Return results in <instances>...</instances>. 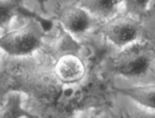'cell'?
<instances>
[{
	"label": "cell",
	"mask_w": 155,
	"mask_h": 118,
	"mask_svg": "<svg viewBox=\"0 0 155 118\" xmlns=\"http://www.w3.org/2000/svg\"><path fill=\"white\" fill-rule=\"evenodd\" d=\"M45 32L41 18L30 17L24 25L0 33V50L11 57H31L43 48Z\"/></svg>",
	"instance_id": "cell-1"
},
{
	"label": "cell",
	"mask_w": 155,
	"mask_h": 118,
	"mask_svg": "<svg viewBox=\"0 0 155 118\" xmlns=\"http://www.w3.org/2000/svg\"><path fill=\"white\" fill-rule=\"evenodd\" d=\"M152 62V50L148 44L134 41L120 48L112 58V68L116 74L127 78L144 75Z\"/></svg>",
	"instance_id": "cell-2"
},
{
	"label": "cell",
	"mask_w": 155,
	"mask_h": 118,
	"mask_svg": "<svg viewBox=\"0 0 155 118\" xmlns=\"http://www.w3.org/2000/svg\"><path fill=\"white\" fill-rule=\"evenodd\" d=\"M60 40L48 48L47 53L51 59V71L60 83L66 86H74L84 77L86 67L83 60L71 50L63 49Z\"/></svg>",
	"instance_id": "cell-3"
},
{
	"label": "cell",
	"mask_w": 155,
	"mask_h": 118,
	"mask_svg": "<svg viewBox=\"0 0 155 118\" xmlns=\"http://www.w3.org/2000/svg\"><path fill=\"white\" fill-rule=\"evenodd\" d=\"M139 21L137 16L130 13L117 14L106 20L100 32L116 46L123 48L137 40L139 35Z\"/></svg>",
	"instance_id": "cell-4"
},
{
	"label": "cell",
	"mask_w": 155,
	"mask_h": 118,
	"mask_svg": "<svg viewBox=\"0 0 155 118\" xmlns=\"http://www.w3.org/2000/svg\"><path fill=\"white\" fill-rule=\"evenodd\" d=\"M54 17L66 33L80 35L91 26L89 13L79 5H58L54 9Z\"/></svg>",
	"instance_id": "cell-5"
},
{
	"label": "cell",
	"mask_w": 155,
	"mask_h": 118,
	"mask_svg": "<svg viewBox=\"0 0 155 118\" xmlns=\"http://www.w3.org/2000/svg\"><path fill=\"white\" fill-rule=\"evenodd\" d=\"M117 92L142 107L155 111V84L117 89Z\"/></svg>",
	"instance_id": "cell-6"
},
{
	"label": "cell",
	"mask_w": 155,
	"mask_h": 118,
	"mask_svg": "<svg viewBox=\"0 0 155 118\" xmlns=\"http://www.w3.org/2000/svg\"><path fill=\"white\" fill-rule=\"evenodd\" d=\"M124 0H78L77 5L95 17L108 20L117 15L120 4Z\"/></svg>",
	"instance_id": "cell-7"
},
{
	"label": "cell",
	"mask_w": 155,
	"mask_h": 118,
	"mask_svg": "<svg viewBox=\"0 0 155 118\" xmlns=\"http://www.w3.org/2000/svg\"><path fill=\"white\" fill-rule=\"evenodd\" d=\"M21 92H11L0 104V118H36L24 106Z\"/></svg>",
	"instance_id": "cell-8"
},
{
	"label": "cell",
	"mask_w": 155,
	"mask_h": 118,
	"mask_svg": "<svg viewBox=\"0 0 155 118\" xmlns=\"http://www.w3.org/2000/svg\"><path fill=\"white\" fill-rule=\"evenodd\" d=\"M22 0H0V30H7L13 18L21 11Z\"/></svg>",
	"instance_id": "cell-9"
},
{
	"label": "cell",
	"mask_w": 155,
	"mask_h": 118,
	"mask_svg": "<svg viewBox=\"0 0 155 118\" xmlns=\"http://www.w3.org/2000/svg\"><path fill=\"white\" fill-rule=\"evenodd\" d=\"M151 0H124L127 7V13L134 16H140L148 10Z\"/></svg>",
	"instance_id": "cell-10"
},
{
	"label": "cell",
	"mask_w": 155,
	"mask_h": 118,
	"mask_svg": "<svg viewBox=\"0 0 155 118\" xmlns=\"http://www.w3.org/2000/svg\"><path fill=\"white\" fill-rule=\"evenodd\" d=\"M127 118H155V115L145 114V113H138V114H132V115L128 116Z\"/></svg>",
	"instance_id": "cell-11"
},
{
	"label": "cell",
	"mask_w": 155,
	"mask_h": 118,
	"mask_svg": "<svg viewBox=\"0 0 155 118\" xmlns=\"http://www.w3.org/2000/svg\"><path fill=\"white\" fill-rule=\"evenodd\" d=\"M148 10H150L151 12L155 14V0H151L150 1V4L148 7Z\"/></svg>",
	"instance_id": "cell-12"
},
{
	"label": "cell",
	"mask_w": 155,
	"mask_h": 118,
	"mask_svg": "<svg viewBox=\"0 0 155 118\" xmlns=\"http://www.w3.org/2000/svg\"><path fill=\"white\" fill-rule=\"evenodd\" d=\"M88 118H105V117H102V116H97V115H94V116H90Z\"/></svg>",
	"instance_id": "cell-13"
},
{
	"label": "cell",
	"mask_w": 155,
	"mask_h": 118,
	"mask_svg": "<svg viewBox=\"0 0 155 118\" xmlns=\"http://www.w3.org/2000/svg\"><path fill=\"white\" fill-rule=\"evenodd\" d=\"M39 1H40V3H41V5L43 6V5H44V2H45V0H39Z\"/></svg>",
	"instance_id": "cell-14"
}]
</instances>
